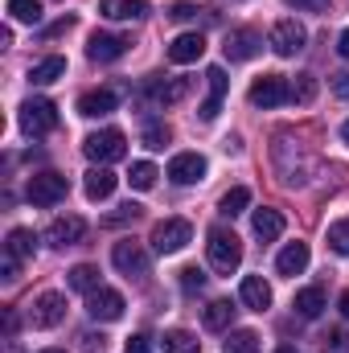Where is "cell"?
<instances>
[{"instance_id":"7402d4cb","label":"cell","mask_w":349,"mask_h":353,"mask_svg":"<svg viewBox=\"0 0 349 353\" xmlns=\"http://www.w3.org/2000/svg\"><path fill=\"white\" fill-rule=\"evenodd\" d=\"M251 226H255V234H259L263 243H275V239L283 234V214H279V210H271V205H263V210H255Z\"/></svg>"},{"instance_id":"8d00e7d4","label":"cell","mask_w":349,"mask_h":353,"mask_svg":"<svg viewBox=\"0 0 349 353\" xmlns=\"http://www.w3.org/2000/svg\"><path fill=\"white\" fill-rule=\"evenodd\" d=\"M317 94V83H312V74H300V87H292V99H300V103H308Z\"/></svg>"},{"instance_id":"30bf717a","label":"cell","mask_w":349,"mask_h":353,"mask_svg":"<svg viewBox=\"0 0 349 353\" xmlns=\"http://www.w3.org/2000/svg\"><path fill=\"white\" fill-rule=\"evenodd\" d=\"M62 316H66V296L41 292V296L33 300V312H29L33 329H54V325H62Z\"/></svg>"},{"instance_id":"7bdbcfd3","label":"cell","mask_w":349,"mask_h":353,"mask_svg":"<svg viewBox=\"0 0 349 353\" xmlns=\"http://www.w3.org/2000/svg\"><path fill=\"white\" fill-rule=\"evenodd\" d=\"M333 94H337V99H349V74H337V79H333Z\"/></svg>"},{"instance_id":"d6986e66","label":"cell","mask_w":349,"mask_h":353,"mask_svg":"<svg viewBox=\"0 0 349 353\" xmlns=\"http://www.w3.org/2000/svg\"><path fill=\"white\" fill-rule=\"evenodd\" d=\"M115 185H119V176L111 173L107 165H94L87 173V181H83V193H87L90 201H107V197L115 193Z\"/></svg>"},{"instance_id":"ee69618b","label":"cell","mask_w":349,"mask_h":353,"mask_svg":"<svg viewBox=\"0 0 349 353\" xmlns=\"http://www.w3.org/2000/svg\"><path fill=\"white\" fill-rule=\"evenodd\" d=\"M123 353H152V350H148V337H132Z\"/></svg>"},{"instance_id":"d6a6232c","label":"cell","mask_w":349,"mask_h":353,"mask_svg":"<svg viewBox=\"0 0 349 353\" xmlns=\"http://www.w3.org/2000/svg\"><path fill=\"white\" fill-rule=\"evenodd\" d=\"M157 165H148V161H136V165H132V173H128V181H132V189H140V193H144V189H152V185H157Z\"/></svg>"},{"instance_id":"c3c4849f","label":"cell","mask_w":349,"mask_h":353,"mask_svg":"<svg viewBox=\"0 0 349 353\" xmlns=\"http://www.w3.org/2000/svg\"><path fill=\"white\" fill-rule=\"evenodd\" d=\"M341 140H346V144H349V119H346V128H341Z\"/></svg>"},{"instance_id":"4fadbf2b","label":"cell","mask_w":349,"mask_h":353,"mask_svg":"<svg viewBox=\"0 0 349 353\" xmlns=\"http://www.w3.org/2000/svg\"><path fill=\"white\" fill-rule=\"evenodd\" d=\"M222 50H226L230 62H251V58L263 50V37L255 33V29H230V37H226Z\"/></svg>"},{"instance_id":"9c48e42d","label":"cell","mask_w":349,"mask_h":353,"mask_svg":"<svg viewBox=\"0 0 349 353\" xmlns=\"http://www.w3.org/2000/svg\"><path fill=\"white\" fill-rule=\"evenodd\" d=\"M123 296L115 292V288H99V292H90L87 296V312L90 321H103V325H111V321H119L123 316Z\"/></svg>"},{"instance_id":"7dc6e473","label":"cell","mask_w":349,"mask_h":353,"mask_svg":"<svg viewBox=\"0 0 349 353\" xmlns=\"http://www.w3.org/2000/svg\"><path fill=\"white\" fill-rule=\"evenodd\" d=\"M275 353H296V345H279Z\"/></svg>"},{"instance_id":"484cf974","label":"cell","mask_w":349,"mask_h":353,"mask_svg":"<svg viewBox=\"0 0 349 353\" xmlns=\"http://www.w3.org/2000/svg\"><path fill=\"white\" fill-rule=\"evenodd\" d=\"M161 345H165V353H201V341L189 329H169L161 337Z\"/></svg>"},{"instance_id":"60d3db41","label":"cell","mask_w":349,"mask_h":353,"mask_svg":"<svg viewBox=\"0 0 349 353\" xmlns=\"http://www.w3.org/2000/svg\"><path fill=\"white\" fill-rule=\"evenodd\" d=\"M83 350H87V353H103V350H107V337H103V333H99V337L87 333V337H83Z\"/></svg>"},{"instance_id":"1f68e13d","label":"cell","mask_w":349,"mask_h":353,"mask_svg":"<svg viewBox=\"0 0 349 353\" xmlns=\"http://www.w3.org/2000/svg\"><path fill=\"white\" fill-rule=\"evenodd\" d=\"M8 17L21 25H37L41 21V0H8Z\"/></svg>"},{"instance_id":"4dcf8cb0","label":"cell","mask_w":349,"mask_h":353,"mask_svg":"<svg viewBox=\"0 0 349 353\" xmlns=\"http://www.w3.org/2000/svg\"><path fill=\"white\" fill-rule=\"evenodd\" d=\"M222 353H259V333H255V329H235V333L226 337Z\"/></svg>"},{"instance_id":"ba28073f","label":"cell","mask_w":349,"mask_h":353,"mask_svg":"<svg viewBox=\"0 0 349 353\" xmlns=\"http://www.w3.org/2000/svg\"><path fill=\"white\" fill-rule=\"evenodd\" d=\"M111 263L119 267L128 279H144V275H148V251H144L140 243L123 239V243H115V247H111Z\"/></svg>"},{"instance_id":"f1b7e54d","label":"cell","mask_w":349,"mask_h":353,"mask_svg":"<svg viewBox=\"0 0 349 353\" xmlns=\"http://www.w3.org/2000/svg\"><path fill=\"white\" fill-rule=\"evenodd\" d=\"M206 329H214V333H222V329H230V321H235V304L230 300H214L210 308H206Z\"/></svg>"},{"instance_id":"7a4b0ae2","label":"cell","mask_w":349,"mask_h":353,"mask_svg":"<svg viewBox=\"0 0 349 353\" xmlns=\"http://www.w3.org/2000/svg\"><path fill=\"white\" fill-rule=\"evenodd\" d=\"M83 152H87L94 165H115V161H123V152H128V136H123L119 128L90 132L87 140H83Z\"/></svg>"},{"instance_id":"5b68a950","label":"cell","mask_w":349,"mask_h":353,"mask_svg":"<svg viewBox=\"0 0 349 353\" xmlns=\"http://www.w3.org/2000/svg\"><path fill=\"white\" fill-rule=\"evenodd\" d=\"M66 176L54 173V169H46V173H33L29 176V185H25V197L33 201V205H58L62 197H66Z\"/></svg>"},{"instance_id":"277c9868","label":"cell","mask_w":349,"mask_h":353,"mask_svg":"<svg viewBox=\"0 0 349 353\" xmlns=\"http://www.w3.org/2000/svg\"><path fill=\"white\" fill-rule=\"evenodd\" d=\"M189 243H193V226H189L185 218H165V222L152 226V251H157V255H177V251H185Z\"/></svg>"},{"instance_id":"5bb4252c","label":"cell","mask_w":349,"mask_h":353,"mask_svg":"<svg viewBox=\"0 0 349 353\" xmlns=\"http://www.w3.org/2000/svg\"><path fill=\"white\" fill-rule=\"evenodd\" d=\"M83 234H87V222H83V218H74V214L54 218V222H50V230H46V239H50L54 247H74Z\"/></svg>"},{"instance_id":"4316f807","label":"cell","mask_w":349,"mask_h":353,"mask_svg":"<svg viewBox=\"0 0 349 353\" xmlns=\"http://www.w3.org/2000/svg\"><path fill=\"white\" fill-rule=\"evenodd\" d=\"M70 288H74V292H83V296L99 292V288H103V283H99V267H94V263L70 267Z\"/></svg>"},{"instance_id":"8fae6325","label":"cell","mask_w":349,"mask_h":353,"mask_svg":"<svg viewBox=\"0 0 349 353\" xmlns=\"http://www.w3.org/2000/svg\"><path fill=\"white\" fill-rule=\"evenodd\" d=\"M169 181L173 185H197L206 181V157L201 152H177L169 161Z\"/></svg>"},{"instance_id":"f546056e","label":"cell","mask_w":349,"mask_h":353,"mask_svg":"<svg viewBox=\"0 0 349 353\" xmlns=\"http://www.w3.org/2000/svg\"><path fill=\"white\" fill-rule=\"evenodd\" d=\"M4 251H12L17 259H29V255L37 251V234H33V230H25V226H17V230L8 234V243H4Z\"/></svg>"},{"instance_id":"8992f818","label":"cell","mask_w":349,"mask_h":353,"mask_svg":"<svg viewBox=\"0 0 349 353\" xmlns=\"http://www.w3.org/2000/svg\"><path fill=\"white\" fill-rule=\"evenodd\" d=\"M247 99H251V107H283L288 99H292V87H288V79L283 74H259L251 90H247Z\"/></svg>"},{"instance_id":"52a82bcc","label":"cell","mask_w":349,"mask_h":353,"mask_svg":"<svg viewBox=\"0 0 349 353\" xmlns=\"http://www.w3.org/2000/svg\"><path fill=\"white\" fill-rule=\"evenodd\" d=\"M271 50L279 54V58H296L300 50H304V41H308V33H304V25L300 21H292V17H279L275 25H271Z\"/></svg>"},{"instance_id":"44dd1931","label":"cell","mask_w":349,"mask_h":353,"mask_svg":"<svg viewBox=\"0 0 349 353\" xmlns=\"http://www.w3.org/2000/svg\"><path fill=\"white\" fill-rule=\"evenodd\" d=\"M99 12L107 21H136L148 12V0H99Z\"/></svg>"},{"instance_id":"d590c367","label":"cell","mask_w":349,"mask_h":353,"mask_svg":"<svg viewBox=\"0 0 349 353\" xmlns=\"http://www.w3.org/2000/svg\"><path fill=\"white\" fill-rule=\"evenodd\" d=\"M181 288L193 296V292H201V288H206V275H201L197 267H185V271H181Z\"/></svg>"},{"instance_id":"74e56055","label":"cell","mask_w":349,"mask_h":353,"mask_svg":"<svg viewBox=\"0 0 349 353\" xmlns=\"http://www.w3.org/2000/svg\"><path fill=\"white\" fill-rule=\"evenodd\" d=\"M169 17H173V21H193V17H197V4H185V0H181V4H173Z\"/></svg>"},{"instance_id":"83f0119b","label":"cell","mask_w":349,"mask_h":353,"mask_svg":"<svg viewBox=\"0 0 349 353\" xmlns=\"http://www.w3.org/2000/svg\"><path fill=\"white\" fill-rule=\"evenodd\" d=\"M247 205H251V189H247V185H235V189H226V193H222V201H218V210H222L226 218H239Z\"/></svg>"},{"instance_id":"f35d334b","label":"cell","mask_w":349,"mask_h":353,"mask_svg":"<svg viewBox=\"0 0 349 353\" xmlns=\"http://www.w3.org/2000/svg\"><path fill=\"white\" fill-rule=\"evenodd\" d=\"M0 271H4V279H17V271H21V259H17L12 251H4V263H0Z\"/></svg>"},{"instance_id":"f6af8a7d","label":"cell","mask_w":349,"mask_h":353,"mask_svg":"<svg viewBox=\"0 0 349 353\" xmlns=\"http://www.w3.org/2000/svg\"><path fill=\"white\" fill-rule=\"evenodd\" d=\"M337 54H341V58L349 62V29L341 33V37H337Z\"/></svg>"},{"instance_id":"681fc988","label":"cell","mask_w":349,"mask_h":353,"mask_svg":"<svg viewBox=\"0 0 349 353\" xmlns=\"http://www.w3.org/2000/svg\"><path fill=\"white\" fill-rule=\"evenodd\" d=\"M41 353H66V350H41Z\"/></svg>"},{"instance_id":"ac0fdd59","label":"cell","mask_w":349,"mask_h":353,"mask_svg":"<svg viewBox=\"0 0 349 353\" xmlns=\"http://www.w3.org/2000/svg\"><path fill=\"white\" fill-rule=\"evenodd\" d=\"M201 54H206V37L201 33H181V37H173V46H169V62H177V66H189Z\"/></svg>"},{"instance_id":"6da1fadb","label":"cell","mask_w":349,"mask_h":353,"mask_svg":"<svg viewBox=\"0 0 349 353\" xmlns=\"http://www.w3.org/2000/svg\"><path fill=\"white\" fill-rule=\"evenodd\" d=\"M206 255H210V267L218 275H235L239 263H243V239L235 230H226V226H214L206 234Z\"/></svg>"},{"instance_id":"9a60e30c","label":"cell","mask_w":349,"mask_h":353,"mask_svg":"<svg viewBox=\"0 0 349 353\" xmlns=\"http://www.w3.org/2000/svg\"><path fill=\"white\" fill-rule=\"evenodd\" d=\"M148 99L152 103H161V107H173L181 103L185 94H189V79H148Z\"/></svg>"},{"instance_id":"603a6c76","label":"cell","mask_w":349,"mask_h":353,"mask_svg":"<svg viewBox=\"0 0 349 353\" xmlns=\"http://www.w3.org/2000/svg\"><path fill=\"white\" fill-rule=\"evenodd\" d=\"M304 267H308V243H288L279 251V259H275V271L279 275H300Z\"/></svg>"},{"instance_id":"836d02e7","label":"cell","mask_w":349,"mask_h":353,"mask_svg":"<svg viewBox=\"0 0 349 353\" xmlns=\"http://www.w3.org/2000/svg\"><path fill=\"white\" fill-rule=\"evenodd\" d=\"M329 251L349 255V218H341V222H333V226H329Z\"/></svg>"},{"instance_id":"b9f144b4","label":"cell","mask_w":349,"mask_h":353,"mask_svg":"<svg viewBox=\"0 0 349 353\" xmlns=\"http://www.w3.org/2000/svg\"><path fill=\"white\" fill-rule=\"evenodd\" d=\"M70 25H74V17H62V21H54V25L46 29V37H58V33H66Z\"/></svg>"},{"instance_id":"cb8c5ba5","label":"cell","mask_w":349,"mask_h":353,"mask_svg":"<svg viewBox=\"0 0 349 353\" xmlns=\"http://www.w3.org/2000/svg\"><path fill=\"white\" fill-rule=\"evenodd\" d=\"M58 79H66V58H58V54L41 58V62L29 70V83H37V87H50V83H58Z\"/></svg>"},{"instance_id":"d4e9b609","label":"cell","mask_w":349,"mask_h":353,"mask_svg":"<svg viewBox=\"0 0 349 353\" xmlns=\"http://www.w3.org/2000/svg\"><path fill=\"white\" fill-rule=\"evenodd\" d=\"M292 308H296L304 321H317V316L325 312V288H300L296 300H292Z\"/></svg>"},{"instance_id":"ab89813d","label":"cell","mask_w":349,"mask_h":353,"mask_svg":"<svg viewBox=\"0 0 349 353\" xmlns=\"http://www.w3.org/2000/svg\"><path fill=\"white\" fill-rule=\"evenodd\" d=\"M283 4H292V8H304V12H321V8H329V0H283Z\"/></svg>"},{"instance_id":"ffe728a7","label":"cell","mask_w":349,"mask_h":353,"mask_svg":"<svg viewBox=\"0 0 349 353\" xmlns=\"http://www.w3.org/2000/svg\"><path fill=\"white\" fill-rule=\"evenodd\" d=\"M115 90H87L83 99H79V115H87V119H103V115H111L115 111Z\"/></svg>"},{"instance_id":"bcb514c9","label":"cell","mask_w":349,"mask_h":353,"mask_svg":"<svg viewBox=\"0 0 349 353\" xmlns=\"http://www.w3.org/2000/svg\"><path fill=\"white\" fill-rule=\"evenodd\" d=\"M341 316L349 321V292H341Z\"/></svg>"},{"instance_id":"e575fe53","label":"cell","mask_w":349,"mask_h":353,"mask_svg":"<svg viewBox=\"0 0 349 353\" xmlns=\"http://www.w3.org/2000/svg\"><path fill=\"white\" fill-rule=\"evenodd\" d=\"M169 140H173L169 123H152V128H144V148H165Z\"/></svg>"},{"instance_id":"7c38bea8","label":"cell","mask_w":349,"mask_h":353,"mask_svg":"<svg viewBox=\"0 0 349 353\" xmlns=\"http://www.w3.org/2000/svg\"><path fill=\"white\" fill-rule=\"evenodd\" d=\"M128 37H119V33H94L87 41V58L90 62H119L123 54H128Z\"/></svg>"},{"instance_id":"3957f363","label":"cell","mask_w":349,"mask_h":353,"mask_svg":"<svg viewBox=\"0 0 349 353\" xmlns=\"http://www.w3.org/2000/svg\"><path fill=\"white\" fill-rule=\"evenodd\" d=\"M58 128V107L50 103V99H41V94H33V99H25L21 103V132L25 136H50Z\"/></svg>"},{"instance_id":"e0dca14e","label":"cell","mask_w":349,"mask_h":353,"mask_svg":"<svg viewBox=\"0 0 349 353\" xmlns=\"http://www.w3.org/2000/svg\"><path fill=\"white\" fill-rule=\"evenodd\" d=\"M206 83H210V99L201 103V119L210 123V119H218L222 99H226V70H222V66H210V70H206Z\"/></svg>"},{"instance_id":"2e32d148","label":"cell","mask_w":349,"mask_h":353,"mask_svg":"<svg viewBox=\"0 0 349 353\" xmlns=\"http://www.w3.org/2000/svg\"><path fill=\"white\" fill-rule=\"evenodd\" d=\"M239 300L251 308V312H267L271 308V283L263 275H247L243 288H239Z\"/></svg>"}]
</instances>
